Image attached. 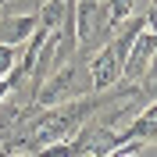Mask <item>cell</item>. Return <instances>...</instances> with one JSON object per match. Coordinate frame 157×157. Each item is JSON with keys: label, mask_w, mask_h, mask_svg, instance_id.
Instances as JSON below:
<instances>
[{"label": "cell", "mask_w": 157, "mask_h": 157, "mask_svg": "<svg viewBox=\"0 0 157 157\" xmlns=\"http://www.w3.org/2000/svg\"><path fill=\"white\" fill-rule=\"evenodd\" d=\"M89 93H93V86H89V68H86V61L75 54L71 61L57 64V68L39 82V89L32 93V100H29V107H36V111L57 107V104L82 100V97H89Z\"/></svg>", "instance_id": "6da1fadb"}, {"label": "cell", "mask_w": 157, "mask_h": 157, "mask_svg": "<svg viewBox=\"0 0 157 157\" xmlns=\"http://www.w3.org/2000/svg\"><path fill=\"white\" fill-rule=\"evenodd\" d=\"M89 86H93V93H100V89H111L121 78V64H118V57L111 54V47L104 43V47L93 50V57H89Z\"/></svg>", "instance_id": "7a4b0ae2"}, {"label": "cell", "mask_w": 157, "mask_h": 157, "mask_svg": "<svg viewBox=\"0 0 157 157\" xmlns=\"http://www.w3.org/2000/svg\"><path fill=\"white\" fill-rule=\"evenodd\" d=\"M154 50H157V36L154 29H143L136 36V43H132V50H128L125 64H121V78H128V82H136L143 71L154 64Z\"/></svg>", "instance_id": "3957f363"}, {"label": "cell", "mask_w": 157, "mask_h": 157, "mask_svg": "<svg viewBox=\"0 0 157 157\" xmlns=\"http://www.w3.org/2000/svg\"><path fill=\"white\" fill-rule=\"evenodd\" d=\"M154 118H157V107H154V104H147L143 111H136V118H132L121 132L114 128V143H118V147H121V143H132V139L154 143V132H157V121H154Z\"/></svg>", "instance_id": "277c9868"}, {"label": "cell", "mask_w": 157, "mask_h": 157, "mask_svg": "<svg viewBox=\"0 0 157 157\" xmlns=\"http://www.w3.org/2000/svg\"><path fill=\"white\" fill-rule=\"evenodd\" d=\"M39 25V14H0V43L7 47H21L32 36V29Z\"/></svg>", "instance_id": "5b68a950"}, {"label": "cell", "mask_w": 157, "mask_h": 157, "mask_svg": "<svg viewBox=\"0 0 157 157\" xmlns=\"http://www.w3.org/2000/svg\"><path fill=\"white\" fill-rule=\"evenodd\" d=\"M14 61H18V47H7V43H0V78H4L11 68H14Z\"/></svg>", "instance_id": "8992f818"}, {"label": "cell", "mask_w": 157, "mask_h": 157, "mask_svg": "<svg viewBox=\"0 0 157 157\" xmlns=\"http://www.w3.org/2000/svg\"><path fill=\"white\" fill-rule=\"evenodd\" d=\"M0 143H4V136H0Z\"/></svg>", "instance_id": "52a82bcc"}, {"label": "cell", "mask_w": 157, "mask_h": 157, "mask_svg": "<svg viewBox=\"0 0 157 157\" xmlns=\"http://www.w3.org/2000/svg\"><path fill=\"white\" fill-rule=\"evenodd\" d=\"M0 4H4V0H0Z\"/></svg>", "instance_id": "ba28073f"}, {"label": "cell", "mask_w": 157, "mask_h": 157, "mask_svg": "<svg viewBox=\"0 0 157 157\" xmlns=\"http://www.w3.org/2000/svg\"><path fill=\"white\" fill-rule=\"evenodd\" d=\"M4 4H7V0H4Z\"/></svg>", "instance_id": "9c48e42d"}]
</instances>
